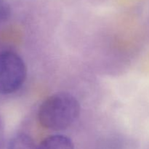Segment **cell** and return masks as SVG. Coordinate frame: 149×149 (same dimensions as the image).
<instances>
[{
	"label": "cell",
	"mask_w": 149,
	"mask_h": 149,
	"mask_svg": "<svg viewBox=\"0 0 149 149\" xmlns=\"http://www.w3.org/2000/svg\"><path fill=\"white\" fill-rule=\"evenodd\" d=\"M11 9L6 0H0V23L6 21L10 17Z\"/></svg>",
	"instance_id": "cell-5"
},
{
	"label": "cell",
	"mask_w": 149,
	"mask_h": 149,
	"mask_svg": "<svg viewBox=\"0 0 149 149\" xmlns=\"http://www.w3.org/2000/svg\"><path fill=\"white\" fill-rule=\"evenodd\" d=\"M79 102L73 95L58 93L45 99L38 111V120L45 129L62 131L68 129L79 117Z\"/></svg>",
	"instance_id": "cell-1"
},
{
	"label": "cell",
	"mask_w": 149,
	"mask_h": 149,
	"mask_svg": "<svg viewBox=\"0 0 149 149\" xmlns=\"http://www.w3.org/2000/svg\"><path fill=\"white\" fill-rule=\"evenodd\" d=\"M27 68L23 58L12 51L0 53V95L15 93L23 86Z\"/></svg>",
	"instance_id": "cell-2"
},
{
	"label": "cell",
	"mask_w": 149,
	"mask_h": 149,
	"mask_svg": "<svg viewBox=\"0 0 149 149\" xmlns=\"http://www.w3.org/2000/svg\"><path fill=\"white\" fill-rule=\"evenodd\" d=\"M7 149H37L33 138L28 134L20 132L10 140Z\"/></svg>",
	"instance_id": "cell-4"
},
{
	"label": "cell",
	"mask_w": 149,
	"mask_h": 149,
	"mask_svg": "<svg viewBox=\"0 0 149 149\" xmlns=\"http://www.w3.org/2000/svg\"><path fill=\"white\" fill-rule=\"evenodd\" d=\"M4 142V128L3 121L0 116V149H3Z\"/></svg>",
	"instance_id": "cell-6"
},
{
	"label": "cell",
	"mask_w": 149,
	"mask_h": 149,
	"mask_svg": "<svg viewBox=\"0 0 149 149\" xmlns=\"http://www.w3.org/2000/svg\"><path fill=\"white\" fill-rule=\"evenodd\" d=\"M37 149H75L71 138L63 135H53L45 138Z\"/></svg>",
	"instance_id": "cell-3"
}]
</instances>
